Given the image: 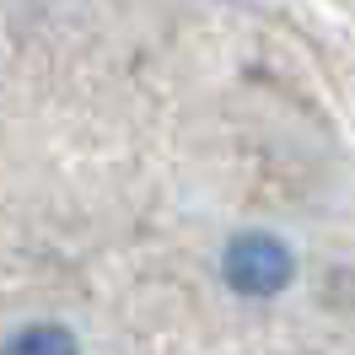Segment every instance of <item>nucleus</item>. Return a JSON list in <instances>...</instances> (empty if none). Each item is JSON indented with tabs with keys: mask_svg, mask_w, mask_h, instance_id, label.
<instances>
[{
	"mask_svg": "<svg viewBox=\"0 0 355 355\" xmlns=\"http://www.w3.org/2000/svg\"><path fill=\"white\" fill-rule=\"evenodd\" d=\"M221 275L232 291H243V296H275V291L291 286V275H296V259H291V248L280 237H269V232H237L221 253Z\"/></svg>",
	"mask_w": 355,
	"mask_h": 355,
	"instance_id": "f257e3e1",
	"label": "nucleus"
},
{
	"mask_svg": "<svg viewBox=\"0 0 355 355\" xmlns=\"http://www.w3.org/2000/svg\"><path fill=\"white\" fill-rule=\"evenodd\" d=\"M0 355H81V345L65 323H27L0 345Z\"/></svg>",
	"mask_w": 355,
	"mask_h": 355,
	"instance_id": "f03ea898",
	"label": "nucleus"
}]
</instances>
